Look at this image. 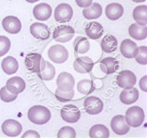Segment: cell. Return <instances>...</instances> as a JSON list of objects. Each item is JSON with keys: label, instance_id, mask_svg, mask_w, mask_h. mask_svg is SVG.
Here are the masks:
<instances>
[{"label": "cell", "instance_id": "cell-1", "mask_svg": "<svg viewBox=\"0 0 147 138\" xmlns=\"http://www.w3.org/2000/svg\"><path fill=\"white\" fill-rule=\"evenodd\" d=\"M51 111L48 108L42 105H34L28 112V117L31 122L38 125L47 124L51 119Z\"/></svg>", "mask_w": 147, "mask_h": 138}, {"label": "cell", "instance_id": "cell-2", "mask_svg": "<svg viewBox=\"0 0 147 138\" xmlns=\"http://www.w3.org/2000/svg\"><path fill=\"white\" fill-rule=\"evenodd\" d=\"M145 114L143 109L139 106H133L129 108L126 112L125 120L129 126L138 127L143 124Z\"/></svg>", "mask_w": 147, "mask_h": 138}, {"label": "cell", "instance_id": "cell-3", "mask_svg": "<svg viewBox=\"0 0 147 138\" xmlns=\"http://www.w3.org/2000/svg\"><path fill=\"white\" fill-rule=\"evenodd\" d=\"M25 65L30 71L38 74L45 68L46 61L38 53H29L25 57Z\"/></svg>", "mask_w": 147, "mask_h": 138}, {"label": "cell", "instance_id": "cell-4", "mask_svg": "<svg viewBox=\"0 0 147 138\" xmlns=\"http://www.w3.org/2000/svg\"><path fill=\"white\" fill-rule=\"evenodd\" d=\"M48 57L56 64H62L68 59V51L61 45L51 46L48 52Z\"/></svg>", "mask_w": 147, "mask_h": 138}, {"label": "cell", "instance_id": "cell-5", "mask_svg": "<svg viewBox=\"0 0 147 138\" xmlns=\"http://www.w3.org/2000/svg\"><path fill=\"white\" fill-rule=\"evenodd\" d=\"M75 31L70 25H60L55 28L53 32V39L58 42H67L73 39Z\"/></svg>", "mask_w": 147, "mask_h": 138}, {"label": "cell", "instance_id": "cell-6", "mask_svg": "<svg viewBox=\"0 0 147 138\" xmlns=\"http://www.w3.org/2000/svg\"><path fill=\"white\" fill-rule=\"evenodd\" d=\"M73 15V9L69 4L61 3L55 8V18L58 22H67L71 21Z\"/></svg>", "mask_w": 147, "mask_h": 138}, {"label": "cell", "instance_id": "cell-7", "mask_svg": "<svg viewBox=\"0 0 147 138\" xmlns=\"http://www.w3.org/2000/svg\"><path fill=\"white\" fill-rule=\"evenodd\" d=\"M61 116L65 122L74 124L80 120V111L77 106L67 104L64 106L61 110Z\"/></svg>", "mask_w": 147, "mask_h": 138}, {"label": "cell", "instance_id": "cell-8", "mask_svg": "<svg viewBox=\"0 0 147 138\" xmlns=\"http://www.w3.org/2000/svg\"><path fill=\"white\" fill-rule=\"evenodd\" d=\"M117 80L119 87L123 89H128L134 87L136 83V76L131 71L124 70L118 74Z\"/></svg>", "mask_w": 147, "mask_h": 138}, {"label": "cell", "instance_id": "cell-9", "mask_svg": "<svg viewBox=\"0 0 147 138\" xmlns=\"http://www.w3.org/2000/svg\"><path fill=\"white\" fill-rule=\"evenodd\" d=\"M84 106L87 114L90 115H96L103 110V103L97 97L90 96L85 99Z\"/></svg>", "mask_w": 147, "mask_h": 138}, {"label": "cell", "instance_id": "cell-10", "mask_svg": "<svg viewBox=\"0 0 147 138\" xmlns=\"http://www.w3.org/2000/svg\"><path fill=\"white\" fill-rule=\"evenodd\" d=\"M2 131L8 137H17L22 133V126L16 120L9 119L5 120L2 124Z\"/></svg>", "mask_w": 147, "mask_h": 138}, {"label": "cell", "instance_id": "cell-11", "mask_svg": "<svg viewBox=\"0 0 147 138\" xmlns=\"http://www.w3.org/2000/svg\"><path fill=\"white\" fill-rule=\"evenodd\" d=\"M111 128L116 134L124 135L129 131L130 126L126 123L123 115H117L111 120Z\"/></svg>", "mask_w": 147, "mask_h": 138}, {"label": "cell", "instance_id": "cell-12", "mask_svg": "<svg viewBox=\"0 0 147 138\" xmlns=\"http://www.w3.org/2000/svg\"><path fill=\"white\" fill-rule=\"evenodd\" d=\"M75 80L73 75L67 72H61L57 79V89L62 91H70L74 89Z\"/></svg>", "mask_w": 147, "mask_h": 138}, {"label": "cell", "instance_id": "cell-13", "mask_svg": "<svg viewBox=\"0 0 147 138\" xmlns=\"http://www.w3.org/2000/svg\"><path fill=\"white\" fill-rule=\"evenodd\" d=\"M30 32L35 39L45 41L50 38L51 32L48 25L40 22L33 23L30 27Z\"/></svg>", "mask_w": 147, "mask_h": 138}, {"label": "cell", "instance_id": "cell-14", "mask_svg": "<svg viewBox=\"0 0 147 138\" xmlns=\"http://www.w3.org/2000/svg\"><path fill=\"white\" fill-rule=\"evenodd\" d=\"M2 24L5 31H6L9 34H18L22 29L21 21L16 16H7L3 18Z\"/></svg>", "mask_w": 147, "mask_h": 138}, {"label": "cell", "instance_id": "cell-15", "mask_svg": "<svg viewBox=\"0 0 147 138\" xmlns=\"http://www.w3.org/2000/svg\"><path fill=\"white\" fill-rule=\"evenodd\" d=\"M94 66V62L89 57H77L74 62V69L80 74L89 73Z\"/></svg>", "mask_w": 147, "mask_h": 138}, {"label": "cell", "instance_id": "cell-16", "mask_svg": "<svg viewBox=\"0 0 147 138\" xmlns=\"http://www.w3.org/2000/svg\"><path fill=\"white\" fill-rule=\"evenodd\" d=\"M52 14L51 7L47 3H40L34 7L33 16L37 20L47 21Z\"/></svg>", "mask_w": 147, "mask_h": 138}, {"label": "cell", "instance_id": "cell-17", "mask_svg": "<svg viewBox=\"0 0 147 138\" xmlns=\"http://www.w3.org/2000/svg\"><path fill=\"white\" fill-rule=\"evenodd\" d=\"M137 45L130 39H125L120 45V52L126 58H133L138 53Z\"/></svg>", "mask_w": 147, "mask_h": 138}, {"label": "cell", "instance_id": "cell-18", "mask_svg": "<svg viewBox=\"0 0 147 138\" xmlns=\"http://www.w3.org/2000/svg\"><path fill=\"white\" fill-rule=\"evenodd\" d=\"M25 86L26 85H25V80L18 76L9 78V80H7L6 85H5L7 90L9 92H11V94H18L22 93L25 89Z\"/></svg>", "mask_w": 147, "mask_h": 138}, {"label": "cell", "instance_id": "cell-19", "mask_svg": "<svg viewBox=\"0 0 147 138\" xmlns=\"http://www.w3.org/2000/svg\"><path fill=\"white\" fill-rule=\"evenodd\" d=\"M85 32L90 39L96 40L103 34V27L97 22H90L85 28Z\"/></svg>", "mask_w": 147, "mask_h": 138}, {"label": "cell", "instance_id": "cell-20", "mask_svg": "<svg viewBox=\"0 0 147 138\" xmlns=\"http://www.w3.org/2000/svg\"><path fill=\"white\" fill-rule=\"evenodd\" d=\"M129 34L135 40H144L147 37L146 25H141L137 23H133L129 28Z\"/></svg>", "mask_w": 147, "mask_h": 138}, {"label": "cell", "instance_id": "cell-21", "mask_svg": "<svg viewBox=\"0 0 147 138\" xmlns=\"http://www.w3.org/2000/svg\"><path fill=\"white\" fill-rule=\"evenodd\" d=\"M100 67L103 72L110 74L115 73L119 68V62L114 57H107L101 60Z\"/></svg>", "mask_w": 147, "mask_h": 138}, {"label": "cell", "instance_id": "cell-22", "mask_svg": "<svg viewBox=\"0 0 147 138\" xmlns=\"http://www.w3.org/2000/svg\"><path fill=\"white\" fill-rule=\"evenodd\" d=\"M139 91L133 87L128 89H124L119 95V99L124 104H131L136 102L139 98Z\"/></svg>", "mask_w": 147, "mask_h": 138}, {"label": "cell", "instance_id": "cell-23", "mask_svg": "<svg viewBox=\"0 0 147 138\" xmlns=\"http://www.w3.org/2000/svg\"><path fill=\"white\" fill-rule=\"evenodd\" d=\"M106 16L109 19L115 21L119 19L124 12L123 7L119 3H110L106 7Z\"/></svg>", "mask_w": 147, "mask_h": 138}, {"label": "cell", "instance_id": "cell-24", "mask_svg": "<svg viewBox=\"0 0 147 138\" xmlns=\"http://www.w3.org/2000/svg\"><path fill=\"white\" fill-rule=\"evenodd\" d=\"M118 41L117 38L112 34L106 35L101 41V48L106 53L113 52L117 48Z\"/></svg>", "mask_w": 147, "mask_h": 138}, {"label": "cell", "instance_id": "cell-25", "mask_svg": "<svg viewBox=\"0 0 147 138\" xmlns=\"http://www.w3.org/2000/svg\"><path fill=\"white\" fill-rule=\"evenodd\" d=\"M90 7H87L83 10V16L87 19H96L100 18L103 12V9L98 3H93Z\"/></svg>", "mask_w": 147, "mask_h": 138}, {"label": "cell", "instance_id": "cell-26", "mask_svg": "<svg viewBox=\"0 0 147 138\" xmlns=\"http://www.w3.org/2000/svg\"><path fill=\"white\" fill-rule=\"evenodd\" d=\"M2 68L7 74H12L18 70V63L14 57L8 56L2 60Z\"/></svg>", "mask_w": 147, "mask_h": 138}, {"label": "cell", "instance_id": "cell-27", "mask_svg": "<svg viewBox=\"0 0 147 138\" xmlns=\"http://www.w3.org/2000/svg\"><path fill=\"white\" fill-rule=\"evenodd\" d=\"M133 16L137 24L141 25H147V6L146 5H139L133 10Z\"/></svg>", "mask_w": 147, "mask_h": 138}, {"label": "cell", "instance_id": "cell-28", "mask_svg": "<svg viewBox=\"0 0 147 138\" xmlns=\"http://www.w3.org/2000/svg\"><path fill=\"white\" fill-rule=\"evenodd\" d=\"M89 136L92 138H108L110 131L103 124H96L90 129Z\"/></svg>", "mask_w": 147, "mask_h": 138}, {"label": "cell", "instance_id": "cell-29", "mask_svg": "<svg viewBox=\"0 0 147 138\" xmlns=\"http://www.w3.org/2000/svg\"><path fill=\"white\" fill-rule=\"evenodd\" d=\"M73 45L75 52L78 54H85L90 49L89 40L83 36L77 37L74 41Z\"/></svg>", "mask_w": 147, "mask_h": 138}, {"label": "cell", "instance_id": "cell-30", "mask_svg": "<svg viewBox=\"0 0 147 138\" xmlns=\"http://www.w3.org/2000/svg\"><path fill=\"white\" fill-rule=\"evenodd\" d=\"M55 74H56V70L55 67L53 66V64L48 62H46L45 68H44L43 71H41L40 73L38 74V75L42 80H50L55 78Z\"/></svg>", "mask_w": 147, "mask_h": 138}, {"label": "cell", "instance_id": "cell-31", "mask_svg": "<svg viewBox=\"0 0 147 138\" xmlns=\"http://www.w3.org/2000/svg\"><path fill=\"white\" fill-rule=\"evenodd\" d=\"M95 89L94 83L88 79H84L80 80L78 84V90L80 94H89L94 91Z\"/></svg>", "mask_w": 147, "mask_h": 138}, {"label": "cell", "instance_id": "cell-32", "mask_svg": "<svg viewBox=\"0 0 147 138\" xmlns=\"http://www.w3.org/2000/svg\"><path fill=\"white\" fill-rule=\"evenodd\" d=\"M74 95V91L71 90L70 91H62L59 89L55 91V97L61 102H67L71 101Z\"/></svg>", "mask_w": 147, "mask_h": 138}, {"label": "cell", "instance_id": "cell-33", "mask_svg": "<svg viewBox=\"0 0 147 138\" xmlns=\"http://www.w3.org/2000/svg\"><path fill=\"white\" fill-rule=\"evenodd\" d=\"M57 137V138H74L76 137V131L71 126H64L60 129Z\"/></svg>", "mask_w": 147, "mask_h": 138}, {"label": "cell", "instance_id": "cell-34", "mask_svg": "<svg viewBox=\"0 0 147 138\" xmlns=\"http://www.w3.org/2000/svg\"><path fill=\"white\" fill-rule=\"evenodd\" d=\"M11 47V41L8 37L0 35V57L9 52Z\"/></svg>", "mask_w": 147, "mask_h": 138}, {"label": "cell", "instance_id": "cell-35", "mask_svg": "<svg viewBox=\"0 0 147 138\" xmlns=\"http://www.w3.org/2000/svg\"><path fill=\"white\" fill-rule=\"evenodd\" d=\"M136 61L140 64H147V47L141 46L138 49V53L135 57Z\"/></svg>", "mask_w": 147, "mask_h": 138}, {"label": "cell", "instance_id": "cell-36", "mask_svg": "<svg viewBox=\"0 0 147 138\" xmlns=\"http://www.w3.org/2000/svg\"><path fill=\"white\" fill-rule=\"evenodd\" d=\"M17 94H11V92H9L7 90L6 87H2L0 89V98L2 101L4 102H11L14 101L17 98Z\"/></svg>", "mask_w": 147, "mask_h": 138}, {"label": "cell", "instance_id": "cell-37", "mask_svg": "<svg viewBox=\"0 0 147 138\" xmlns=\"http://www.w3.org/2000/svg\"><path fill=\"white\" fill-rule=\"evenodd\" d=\"M26 137H34V138H40V134L35 131H27L22 136V138H26Z\"/></svg>", "mask_w": 147, "mask_h": 138}, {"label": "cell", "instance_id": "cell-38", "mask_svg": "<svg viewBox=\"0 0 147 138\" xmlns=\"http://www.w3.org/2000/svg\"><path fill=\"white\" fill-rule=\"evenodd\" d=\"M76 3L80 8H87L92 4L93 0H75Z\"/></svg>", "mask_w": 147, "mask_h": 138}, {"label": "cell", "instance_id": "cell-39", "mask_svg": "<svg viewBox=\"0 0 147 138\" xmlns=\"http://www.w3.org/2000/svg\"><path fill=\"white\" fill-rule=\"evenodd\" d=\"M146 79L147 76L145 75L143 76L141 80L140 81V87H141V89L143 91L146 92L147 91V87H146Z\"/></svg>", "mask_w": 147, "mask_h": 138}, {"label": "cell", "instance_id": "cell-40", "mask_svg": "<svg viewBox=\"0 0 147 138\" xmlns=\"http://www.w3.org/2000/svg\"><path fill=\"white\" fill-rule=\"evenodd\" d=\"M26 2H29V3H34V2H38V1H39V0H25Z\"/></svg>", "mask_w": 147, "mask_h": 138}, {"label": "cell", "instance_id": "cell-41", "mask_svg": "<svg viewBox=\"0 0 147 138\" xmlns=\"http://www.w3.org/2000/svg\"><path fill=\"white\" fill-rule=\"evenodd\" d=\"M133 2H137V3H140V2H144L146 0H132Z\"/></svg>", "mask_w": 147, "mask_h": 138}]
</instances>
